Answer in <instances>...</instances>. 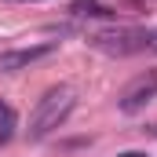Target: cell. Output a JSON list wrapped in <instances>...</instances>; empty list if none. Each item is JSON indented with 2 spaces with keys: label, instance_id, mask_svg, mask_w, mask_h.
<instances>
[{
  "label": "cell",
  "instance_id": "cell-5",
  "mask_svg": "<svg viewBox=\"0 0 157 157\" xmlns=\"http://www.w3.org/2000/svg\"><path fill=\"white\" fill-rule=\"evenodd\" d=\"M70 11L80 15V18H110V15H113V7H106V4H99V0H73Z\"/></svg>",
  "mask_w": 157,
  "mask_h": 157
},
{
  "label": "cell",
  "instance_id": "cell-6",
  "mask_svg": "<svg viewBox=\"0 0 157 157\" xmlns=\"http://www.w3.org/2000/svg\"><path fill=\"white\" fill-rule=\"evenodd\" d=\"M11 128H15V113H11V106L0 102V143L11 139Z\"/></svg>",
  "mask_w": 157,
  "mask_h": 157
},
{
  "label": "cell",
  "instance_id": "cell-3",
  "mask_svg": "<svg viewBox=\"0 0 157 157\" xmlns=\"http://www.w3.org/2000/svg\"><path fill=\"white\" fill-rule=\"evenodd\" d=\"M154 95H157V70H146V73H139V77L121 91V102H117V106L124 110V113H139Z\"/></svg>",
  "mask_w": 157,
  "mask_h": 157
},
{
  "label": "cell",
  "instance_id": "cell-8",
  "mask_svg": "<svg viewBox=\"0 0 157 157\" xmlns=\"http://www.w3.org/2000/svg\"><path fill=\"white\" fill-rule=\"evenodd\" d=\"M121 157H146V154H121Z\"/></svg>",
  "mask_w": 157,
  "mask_h": 157
},
{
  "label": "cell",
  "instance_id": "cell-1",
  "mask_svg": "<svg viewBox=\"0 0 157 157\" xmlns=\"http://www.w3.org/2000/svg\"><path fill=\"white\" fill-rule=\"evenodd\" d=\"M73 102H77V91L70 84L48 88L44 99L37 102V110H33V117H29V139H44L48 132H55L62 121L73 113Z\"/></svg>",
  "mask_w": 157,
  "mask_h": 157
},
{
  "label": "cell",
  "instance_id": "cell-4",
  "mask_svg": "<svg viewBox=\"0 0 157 157\" xmlns=\"http://www.w3.org/2000/svg\"><path fill=\"white\" fill-rule=\"evenodd\" d=\"M55 48H59V44H55V40H48V44H33V48L4 51V55H0V73H18V70L33 66V62H40V59H48Z\"/></svg>",
  "mask_w": 157,
  "mask_h": 157
},
{
  "label": "cell",
  "instance_id": "cell-9",
  "mask_svg": "<svg viewBox=\"0 0 157 157\" xmlns=\"http://www.w3.org/2000/svg\"><path fill=\"white\" fill-rule=\"evenodd\" d=\"M7 4H29V0H7Z\"/></svg>",
  "mask_w": 157,
  "mask_h": 157
},
{
  "label": "cell",
  "instance_id": "cell-7",
  "mask_svg": "<svg viewBox=\"0 0 157 157\" xmlns=\"http://www.w3.org/2000/svg\"><path fill=\"white\" fill-rule=\"evenodd\" d=\"M146 48L157 51V29H146Z\"/></svg>",
  "mask_w": 157,
  "mask_h": 157
},
{
  "label": "cell",
  "instance_id": "cell-2",
  "mask_svg": "<svg viewBox=\"0 0 157 157\" xmlns=\"http://www.w3.org/2000/svg\"><path fill=\"white\" fill-rule=\"evenodd\" d=\"M88 40H91V48H99V51H106V55H135V51L146 48V29H128V26H121V29L91 33Z\"/></svg>",
  "mask_w": 157,
  "mask_h": 157
}]
</instances>
